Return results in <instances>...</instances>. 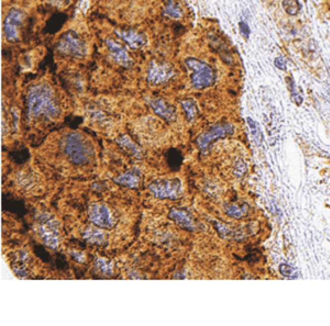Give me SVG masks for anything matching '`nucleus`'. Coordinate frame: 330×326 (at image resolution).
<instances>
[{"label": "nucleus", "mask_w": 330, "mask_h": 326, "mask_svg": "<svg viewBox=\"0 0 330 326\" xmlns=\"http://www.w3.org/2000/svg\"><path fill=\"white\" fill-rule=\"evenodd\" d=\"M59 106L52 89L47 84L32 86L28 93V114L31 118L44 116L55 119L59 115Z\"/></svg>", "instance_id": "f257e3e1"}, {"label": "nucleus", "mask_w": 330, "mask_h": 326, "mask_svg": "<svg viewBox=\"0 0 330 326\" xmlns=\"http://www.w3.org/2000/svg\"><path fill=\"white\" fill-rule=\"evenodd\" d=\"M216 228H217L218 233L220 234V236H222V237H227L231 234L230 228L226 226L225 224H222V223H216Z\"/></svg>", "instance_id": "393cba45"}, {"label": "nucleus", "mask_w": 330, "mask_h": 326, "mask_svg": "<svg viewBox=\"0 0 330 326\" xmlns=\"http://www.w3.org/2000/svg\"><path fill=\"white\" fill-rule=\"evenodd\" d=\"M84 239L86 242H88L89 244H96V245H101L106 242V236L103 233V231H100L97 227H87L85 230L84 234Z\"/></svg>", "instance_id": "dca6fc26"}, {"label": "nucleus", "mask_w": 330, "mask_h": 326, "mask_svg": "<svg viewBox=\"0 0 330 326\" xmlns=\"http://www.w3.org/2000/svg\"><path fill=\"white\" fill-rule=\"evenodd\" d=\"M23 11L18 8L10 9L3 20V34L9 42L17 41L19 38V28L23 21Z\"/></svg>", "instance_id": "6e6552de"}, {"label": "nucleus", "mask_w": 330, "mask_h": 326, "mask_svg": "<svg viewBox=\"0 0 330 326\" xmlns=\"http://www.w3.org/2000/svg\"><path fill=\"white\" fill-rule=\"evenodd\" d=\"M63 151L75 165H84L94 156V149L83 135L72 132L65 136Z\"/></svg>", "instance_id": "f03ea898"}, {"label": "nucleus", "mask_w": 330, "mask_h": 326, "mask_svg": "<svg viewBox=\"0 0 330 326\" xmlns=\"http://www.w3.org/2000/svg\"><path fill=\"white\" fill-rule=\"evenodd\" d=\"M283 8L289 16H295L301 10L298 0H283Z\"/></svg>", "instance_id": "4be33fe9"}, {"label": "nucleus", "mask_w": 330, "mask_h": 326, "mask_svg": "<svg viewBox=\"0 0 330 326\" xmlns=\"http://www.w3.org/2000/svg\"><path fill=\"white\" fill-rule=\"evenodd\" d=\"M141 177V171L139 168H133L125 174L114 178V181L118 185L128 187V188H136L139 186Z\"/></svg>", "instance_id": "4468645a"}, {"label": "nucleus", "mask_w": 330, "mask_h": 326, "mask_svg": "<svg viewBox=\"0 0 330 326\" xmlns=\"http://www.w3.org/2000/svg\"><path fill=\"white\" fill-rule=\"evenodd\" d=\"M70 257H72L74 261H76L77 263H85L86 261V257L83 253L77 252V251H70L69 252Z\"/></svg>", "instance_id": "bb28decb"}, {"label": "nucleus", "mask_w": 330, "mask_h": 326, "mask_svg": "<svg viewBox=\"0 0 330 326\" xmlns=\"http://www.w3.org/2000/svg\"><path fill=\"white\" fill-rule=\"evenodd\" d=\"M37 232L47 246L57 248L59 246V223L49 215H42L38 220Z\"/></svg>", "instance_id": "423d86ee"}, {"label": "nucleus", "mask_w": 330, "mask_h": 326, "mask_svg": "<svg viewBox=\"0 0 330 326\" xmlns=\"http://www.w3.org/2000/svg\"><path fill=\"white\" fill-rule=\"evenodd\" d=\"M247 121H248V124H249V126H250V129H251V131H252V134L255 135L256 137H258V134H259V129H258L257 124H256V122L253 121L251 118H248V119H247Z\"/></svg>", "instance_id": "c85d7f7f"}, {"label": "nucleus", "mask_w": 330, "mask_h": 326, "mask_svg": "<svg viewBox=\"0 0 330 326\" xmlns=\"http://www.w3.org/2000/svg\"><path fill=\"white\" fill-rule=\"evenodd\" d=\"M89 221L95 226L101 228H110L114 225V218L109 209L104 205L94 203L88 209Z\"/></svg>", "instance_id": "1a4fd4ad"}, {"label": "nucleus", "mask_w": 330, "mask_h": 326, "mask_svg": "<svg viewBox=\"0 0 330 326\" xmlns=\"http://www.w3.org/2000/svg\"><path fill=\"white\" fill-rule=\"evenodd\" d=\"M164 13L166 14L167 17L173 18V19H180L182 17V10L173 1V0H166L165 8H164Z\"/></svg>", "instance_id": "6ab92c4d"}, {"label": "nucleus", "mask_w": 330, "mask_h": 326, "mask_svg": "<svg viewBox=\"0 0 330 326\" xmlns=\"http://www.w3.org/2000/svg\"><path fill=\"white\" fill-rule=\"evenodd\" d=\"M225 212L228 216L233 218H241L245 217L248 212V208L246 206H239L236 203H229L225 206Z\"/></svg>", "instance_id": "a211bd4d"}, {"label": "nucleus", "mask_w": 330, "mask_h": 326, "mask_svg": "<svg viewBox=\"0 0 330 326\" xmlns=\"http://www.w3.org/2000/svg\"><path fill=\"white\" fill-rule=\"evenodd\" d=\"M58 51L66 56L85 57L87 55V45L77 33L68 31L62 35L58 43Z\"/></svg>", "instance_id": "20e7f679"}, {"label": "nucleus", "mask_w": 330, "mask_h": 326, "mask_svg": "<svg viewBox=\"0 0 330 326\" xmlns=\"http://www.w3.org/2000/svg\"><path fill=\"white\" fill-rule=\"evenodd\" d=\"M236 170H238V172H236V175H237L238 177L242 176L243 174H245V171H246V165L243 164L242 162L238 163V165L236 166Z\"/></svg>", "instance_id": "c756f323"}, {"label": "nucleus", "mask_w": 330, "mask_h": 326, "mask_svg": "<svg viewBox=\"0 0 330 326\" xmlns=\"http://www.w3.org/2000/svg\"><path fill=\"white\" fill-rule=\"evenodd\" d=\"M286 83H287V86L289 87V90H291L292 99L294 100V103H295L297 106H299L303 103V99H302V97L297 94V91L295 89V86H294V81L291 78H286Z\"/></svg>", "instance_id": "b1692460"}, {"label": "nucleus", "mask_w": 330, "mask_h": 326, "mask_svg": "<svg viewBox=\"0 0 330 326\" xmlns=\"http://www.w3.org/2000/svg\"><path fill=\"white\" fill-rule=\"evenodd\" d=\"M239 30L242 37L248 40L249 35H250V28H249V25L245 21H241L239 22Z\"/></svg>", "instance_id": "a878e982"}, {"label": "nucleus", "mask_w": 330, "mask_h": 326, "mask_svg": "<svg viewBox=\"0 0 330 326\" xmlns=\"http://www.w3.org/2000/svg\"><path fill=\"white\" fill-rule=\"evenodd\" d=\"M186 66L192 70L191 84L195 89L208 88L214 84L215 74L209 65L196 58H187Z\"/></svg>", "instance_id": "7ed1b4c3"}, {"label": "nucleus", "mask_w": 330, "mask_h": 326, "mask_svg": "<svg viewBox=\"0 0 330 326\" xmlns=\"http://www.w3.org/2000/svg\"><path fill=\"white\" fill-rule=\"evenodd\" d=\"M117 143H118L120 146H123L125 150L129 151L132 155H134L136 157V159H141V155H142L141 151L139 150V147L131 141V139L128 135L119 136L118 139H117Z\"/></svg>", "instance_id": "f3484780"}, {"label": "nucleus", "mask_w": 330, "mask_h": 326, "mask_svg": "<svg viewBox=\"0 0 330 326\" xmlns=\"http://www.w3.org/2000/svg\"><path fill=\"white\" fill-rule=\"evenodd\" d=\"M174 76V70L170 65L152 62L148 70V80L154 85L163 84Z\"/></svg>", "instance_id": "9d476101"}, {"label": "nucleus", "mask_w": 330, "mask_h": 326, "mask_svg": "<svg viewBox=\"0 0 330 326\" xmlns=\"http://www.w3.org/2000/svg\"><path fill=\"white\" fill-rule=\"evenodd\" d=\"M274 64H275V66L278 69L286 70V59L282 57V56H278V57L274 59Z\"/></svg>", "instance_id": "cd10ccee"}, {"label": "nucleus", "mask_w": 330, "mask_h": 326, "mask_svg": "<svg viewBox=\"0 0 330 326\" xmlns=\"http://www.w3.org/2000/svg\"><path fill=\"white\" fill-rule=\"evenodd\" d=\"M169 217L172 221L179 224L180 226L189 231L195 230V224L193 222L191 216L184 210H177V209H172L169 213Z\"/></svg>", "instance_id": "2eb2a0df"}, {"label": "nucleus", "mask_w": 330, "mask_h": 326, "mask_svg": "<svg viewBox=\"0 0 330 326\" xmlns=\"http://www.w3.org/2000/svg\"><path fill=\"white\" fill-rule=\"evenodd\" d=\"M151 107L154 110L155 113L161 116L162 119L166 121H174L176 115H175V110L171 105L166 104L164 100L162 99H154L151 101Z\"/></svg>", "instance_id": "ddd939ff"}, {"label": "nucleus", "mask_w": 330, "mask_h": 326, "mask_svg": "<svg viewBox=\"0 0 330 326\" xmlns=\"http://www.w3.org/2000/svg\"><path fill=\"white\" fill-rule=\"evenodd\" d=\"M105 43L106 47H107L109 50L111 57L114 58L117 64L124 66V67H130L132 65V60L130 58V56L119 43H117L116 41L111 39L106 40Z\"/></svg>", "instance_id": "9b49d317"}, {"label": "nucleus", "mask_w": 330, "mask_h": 326, "mask_svg": "<svg viewBox=\"0 0 330 326\" xmlns=\"http://www.w3.org/2000/svg\"><path fill=\"white\" fill-rule=\"evenodd\" d=\"M149 189L156 199H179L183 195L182 182L179 179H160L151 182Z\"/></svg>", "instance_id": "39448f33"}, {"label": "nucleus", "mask_w": 330, "mask_h": 326, "mask_svg": "<svg viewBox=\"0 0 330 326\" xmlns=\"http://www.w3.org/2000/svg\"><path fill=\"white\" fill-rule=\"evenodd\" d=\"M182 107L185 111L187 120H189V121L194 120V118L197 114V107H196V104L194 103V101L191 100V99L183 100L182 101Z\"/></svg>", "instance_id": "412c9836"}, {"label": "nucleus", "mask_w": 330, "mask_h": 326, "mask_svg": "<svg viewBox=\"0 0 330 326\" xmlns=\"http://www.w3.org/2000/svg\"><path fill=\"white\" fill-rule=\"evenodd\" d=\"M96 268L103 273V274H111L114 271V265L111 262H109L108 259L103 258V257H97L96 258Z\"/></svg>", "instance_id": "aec40b11"}, {"label": "nucleus", "mask_w": 330, "mask_h": 326, "mask_svg": "<svg viewBox=\"0 0 330 326\" xmlns=\"http://www.w3.org/2000/svg\"><path fill=\"white\" fill-rule=\"evenodd\" d=\"M233 133V125L231 123H218L214 126H211L209 130L204 132L199 137H198L196 143L199 150L205 153L210 145L212 141L220 137H225L226 135H229Z\"/></svg>", "instance_id": "0eeeda50"}, {"label": "nucleus", "mask_w": 330, "mask_h": 326, "mask_svg": "<svg viewBox=\"0 0 330 326\" xmlns=\"http://www.w3.org/2000/svg\"><path fill=\"white\" fill-rule=\"evenodd\" d=\"M116 34L132 49H140L146 44L145 35L139 32L128 30V31H117Z\"/></svg>", "instance_id": "f8f14e48"}, {"label": "nucleus", "mask_w": 330, "mask_h": 326, "mask_svg": "<svg viewBox=\"0 0 330 326\" xmlns=\"http://www.w3.org/2000/svg\"><path fill=\"white\" fill-rule=\"evenodd\" d=\"M280 272L283 274L284 277H287L289 279H296L299 277V273L296 269L286 264L280 265Z\"/></svg>", "instance_id": "5701e85b"}]
</instances>
